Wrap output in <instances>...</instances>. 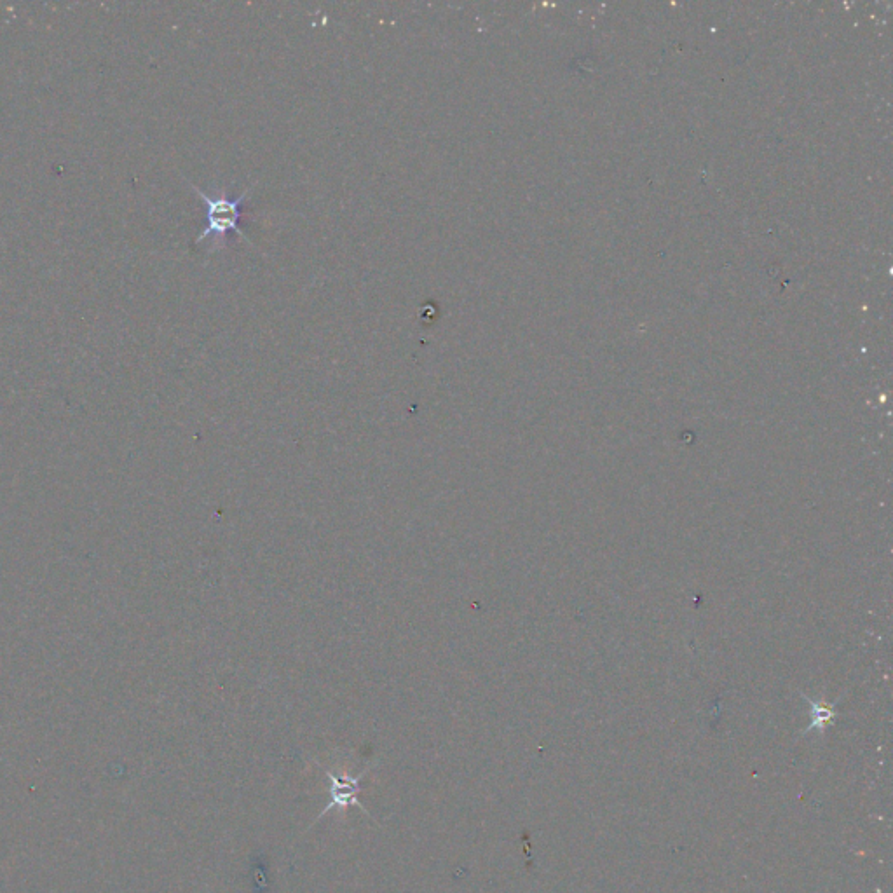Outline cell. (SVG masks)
Masks as SVG:
<instances>
[{
    "label": "cell",
    "instance_id": "cell-1",
    "mask_svg": "<svg viewBox=\"0 0 893 893\" xmlns=\"http://www.w3.org/2000/svg\"><path fill=\"white\" fill-rule=\"evenodd\" d=\"M191 187L196 191L199 199L206 205V229L199 234L198 238H196V245H199L201 241L210 238V236H217L219 239H224L225 234L229 231L238 232L239 238L252 245L250 238H248L245 232H243V229L239 227V220L243 219V208H241V206H243V203H245L248 196H250V192H252L255 184L250 185V187L245 189V192L236 199L229 198L225 192L208 194V192L199 189V187H196L192 182Z\"/></svg>",
    "mask_w": 893,
    "mask_h": 893
},
{
    "label": "cell",
    "instance_id": "cell-2",
    "mask_svg": "<svg viewBox=\"0 0 893 893\" xmlns=\"http://www.w3.org/2000/svg\"><path fill=\"white\" fill-rule=\"evenodd\" d=\"M325 773H327V777L330 778L328 792H330V798L332 799H330V803L325 806V810L320 813L318 819H321L325 813L330 812L332 808H341V810H344V808H351V806H358L363 813L369 815V812L365 810V806H363L362 803L358 801V798H356V796L360 794V791H362L360 780L365 777L367 770L360 773L358 777H348V775L337 777L332 771L328 770H325Z\"/></svg>",
    "mask_w": 893,
    "mask_h": 893
}]
</instances>
